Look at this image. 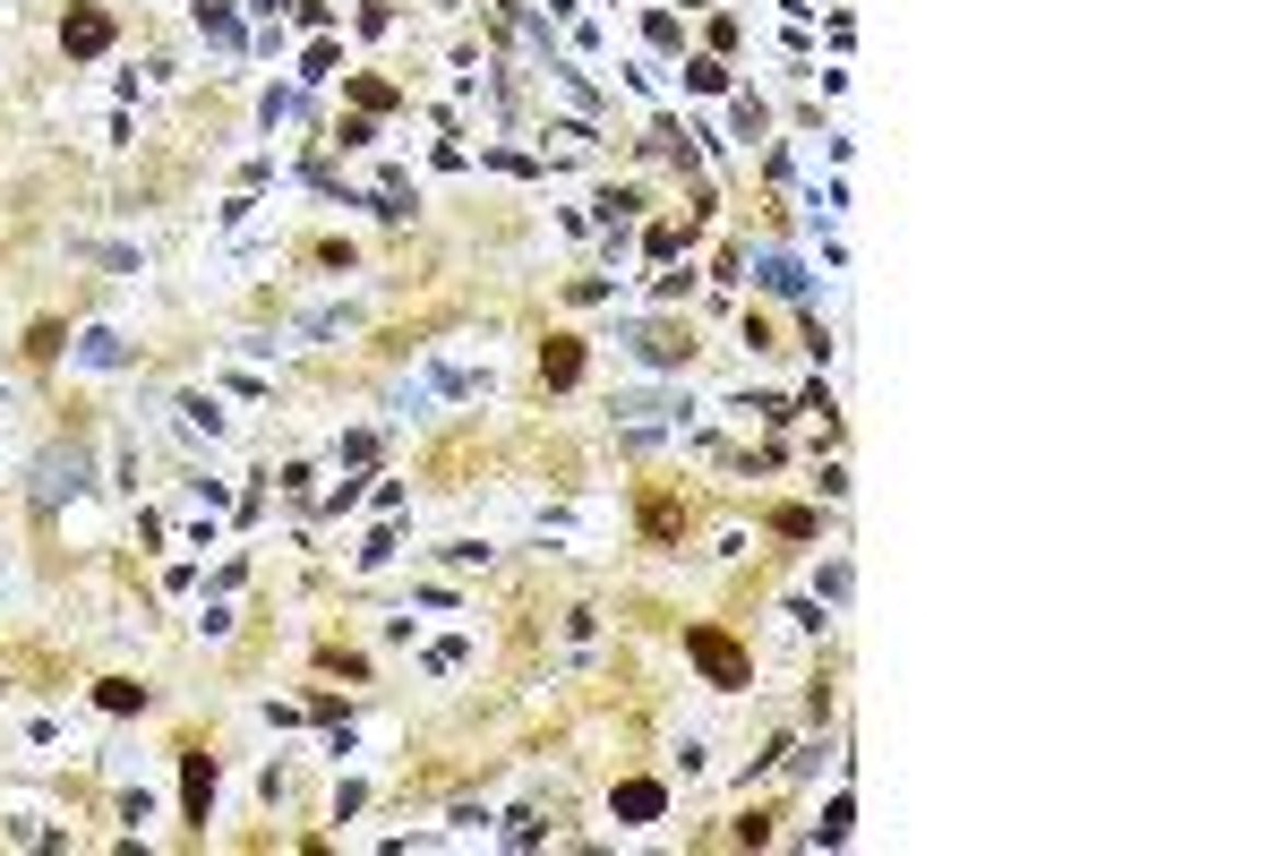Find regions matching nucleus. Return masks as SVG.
<instances>
[{
	"label": "nucleus",
	"instance_id": "39448f33",
	"mask_svg": "<svg viewBox=\"0 0 1285 856\" xmlns=\"http://www.w3.org/2000/svg\"><path fill=\"white\" fill-rule=\"evenodd\" d=\"M206 797H214V762L189 754V813H206Z\"/></svg>",
	"mask_w": 1285,
	"mask_h": 856
},
{
	"label": "nucleus",
	"instance_id": "f03ea898",
	"mask_svg": "<svg viewBox=\"0 0 1285 856\" xmlns=\"http://www.w3.org/2000/svg\"><path fill=\"white\" fill-rule=\"evenodd\" d=\"M60 44H69V51H103V44H112V17H103V9H69Z\"/></svg>",
	"mask_w": 1285,
	"mask_h": 856
},
{
	"label": "nucleus",
	"instance_id": "7ed1b4c3",
	"mask_svg": "<svg viewBox=\"0 0 1285 856\" xmlns=\"http://www.w3.org/2000/svg\"><path fill=\"white\" fill-rule=\"evenodd\" d=\"M540 377H549V386H574V377H583V343H549V352H540Z\"/></svg>",
	"mask_w": 1285,
	"mask_h": 856
},
{
	"label": "nucleus",
	"instance_id": "f257e3e1",
	"mask_svg": "<svg viewBox=\"0 0 1285 856\" xmlns=\"http://www.w3.org/2000/svg\"><path fill=\"white\" fill-rule=\"evenodd\" d=\"M686 652L703 659V677H712V685H746V652H737L728 634H712V625H694V634H686Z\"/></svg>",
	"mask_w": 1285,
	"mask_h": 856
},
{
	"label": "nucleus",
	"instance_id": "20e7f679",
	"mask_svg": "<svg viewBox=\"0 0 1285 856\" xmlns=\"http://www.w3.org/2000/svg\"><path fill=\"white\" fill-rule=\"evenodd\" d=\"M617 813H634V822H652V813H661V788H652V779H634V788H617Z\"/></svg>",
	"mask_w": 1285,
	"mask_h": 856
}]
</instances>
